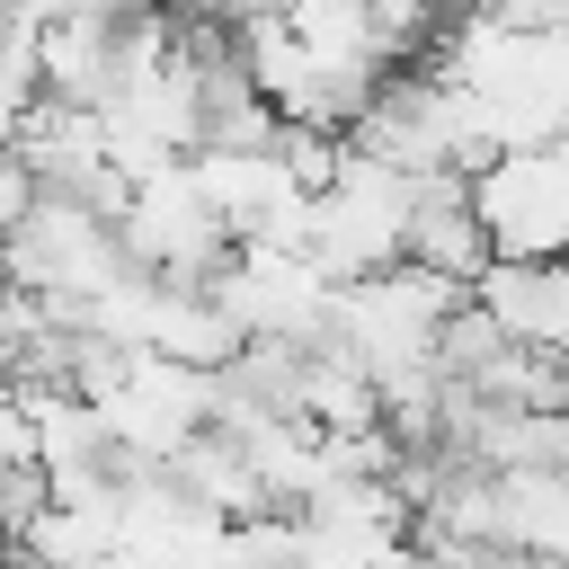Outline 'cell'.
Segmentation results:
<instances>
[{
  "label": "cell",
  "instance_id": "cell-1",
  "mask_svg": "<svg viewBox=\"0 0 569 569\" xmlns=\"http://www.w3.org/2000/svg\"><path fill=\"white\" fill-rule=\"evenodd\" d=\"M462 213L480 222L489 258H516V267H560V240H569V151H507L489 160L471 187H462Z\"/></svg>",
  "mask_w": 569,
  "mask_h": 569
},
{
  "label": "cell",
  "instance_id": "cell-2",
  "mask_svg": "<svg viewBox=\"0 0 569 569\" xmlns=\"http://www.w3.org/2000/svg\"><path fill=\"white\" fill-rule=\"evenodd\" d=\"M471 311L525 347V356H560L569 347V276L560 267H516V258H489L471 276Z\"/></svg>",
  "mask_w": 569,
  "mask_h": 569
},
{
  "label": "cell",
  "instance_id": "cell-3",
  "mask_svg": "<svg viewBox=\"0 0 569 569\" xmlns=\"http://www.w3.org/2000/svg\"><path fill=\"white\" fill-rule=\"evenodd\" d=\"M498 489V551L560 560L569 551V471H489Z\"/></svg>",
  "mask_w": 569,
  "mask_h": 569
},
{
  "label": "cell",
  "instance_id": "cell-4",
  "mask_svg": "<svg viewBox=\"0 0 569 569\" xmlns=\"http://www.w3.org/2000/svg\"><path fill=\"white\" fill-rule=\"evenodd\" d=\"M338 160H347V142L320 133V124H284V133H276V169H284V187H293L302 204H320V196L338 187Z\"/></svg>",
  "mask_w": 569,
  "mask_h": 569
},
{
  "label": "cell",
  "instance_id": "cell-5",
  "mask_svg": "<svg viewBox=\"0 0 569 569\" xmlns=\"http://www.w3.org/2000/svg\"><path fill=\"white\" fill-rule=\"evenodd\" d=\"M27 213H36V178H27V169H18L9 151H0V240H9V231H18Z\"/></svg>",
  "mask_w": 569,
  "mask_h": 569
},
{
  "label": "cell",
  "instance_id": "cell-6",
  "mask_svg": "<svg viewBox=\"0 0 569 569\" xmlns=\"http://www.w3.org/2000/svg\"><path fill=\"white\" fill-rule=\"evenodd\" d=\"M365 569H427V560H418V542H391V551H373Z\"/></svg>",
  "mask_w": 569,
  "mask_h": 569
}]
</instances>
